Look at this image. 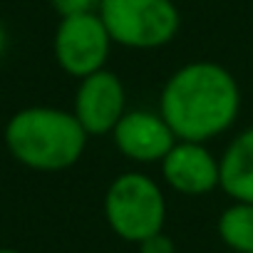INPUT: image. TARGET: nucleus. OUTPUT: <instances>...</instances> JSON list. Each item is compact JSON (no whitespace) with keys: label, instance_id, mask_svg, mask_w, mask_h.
Instances as JSON below:
<instances>
[{"label":"nucleus","instance_id":"obj_1","mask_svg":"<svg viewBox=\"0 0 253 253\" xmlns=\"http://www.w3.org/2000/svg\"><path fill=\"white\" fill-rule=\"evenodd\" d=\"M159 114L176 139L209 144L236 124L241 114V87L223 65L194 60L174 70L164 82Z\"/></svg>","mask_w":253,"mask_h":253},{"label":"nucleus","instance_id":"obj_11","mask_svg":"<svg viewBox=\"0 0 253 253\" xmlns=\"http://www.w3.org/2000/svg\"><path fill=\"white\" fill-rule=\"evenodd\" d=\"M52 8L60 18H72V15H87L99 10V0H52Z\"/></svg>","mask_w":253,"mask_h":253},{"label":"nucleus","instance_id":"obj_10","mask_svg":"<svg viewBox=\"0 0 253 253\" xmlns=\"http://www.w3.org/2000/svg\"><path fill=\"white\" fill-rule=\"evenodd\" d=\"M221 243L233 253H253V204L231 201L216 223Z\"/></svg>","mask_w":253,"mask_h":253},{"label":"nucleus","instance_id":"obj_9","mask_svg":"<svg viewBox=\"0 0 253 253\" xmlns=\"http://www.w3.org/2000/svg\"><path fill=\"white\" fill-rule=\"evenodd\" d=\"M218 189L231 201L253 204V126L238 132L218 157Z\"/></svg>","mask_w":253,"mask_h":253},{"label":"nucleus","instance_id":"obj_14","mask_svg":"<svg viewBox=\"0 0 253 253\" xmlns=\"http://www.w3.org/2000/svg\"><path fill=\"white\" fill-rule=\"evenodd\" d=\"M0 253H23V251H18V248H0Z\"/></svg>","mask_w":253,"mask_h":253},{"label":"nucleus","instance_id":"obj_13","mask_svg":"<svg viewBox=\"0 0 253 253\" xmlns=\"http://www.w3.org/2000/svg\"><path fill=\"white\" fill-rule=\"evenodd\" d=\"M5 50H8V30H5L3 23H0V57L5 55Z\"/></svg>","mask_w":253,"mask_h":253},{"label":"nucleus","instance_id":"obj_3","mask_svg":"<svg viewBox=\"0 0 253 253\" xmlns=\"http://www.w3.org/2000/svg\"><path fill=\"white\" fill-rule=\"evenodd\" d=\"M109 231L126 241L139 243L167 223V196L159 181L144 171H124L112 179L102 201Z\"/></svg>","mask_w":253,"mask_h":253},{"label":"nucleus","instance_id":"obj_7","mask_svg":"<svg viewBox=\"0 0 253 253\" xmlns=\"http://www.w3.org/2000/svg\"><path fill=\"white\" fill-rule=\"evenodd\" d=\"M117 152L134 164H159L176 144L167 119L152 109H126L112 129Z\"/></svg>","mask_w":253,"mask_h":253},{"label":"nucleus","instance_id":"obj_4","mask_svg":"<svg viewBox=\"0 0 253 253\" xmlns=\"http://www.w3.org/2000/svg\"><path fill=\"white\" fill-rule=\"evenodd\" d=\"M97 13L112 42L126 50H159L181 28L174 0H99Z\"/></svg>","mask_w":253,"mask_h":253},{"label":"nucleus","instance_id":"obj_2","mask_svg":"<svg viewBox=\"0 0 253 253\" xmlns=\"http://www.w3.org/2000/svg\"><path fill=\"white\" fill-rule=\"evenodd\" d=\"M87 132L77 117L60 107H25L5 124V147L10 157L33 171H65L87 149Z\"/></svg>","mask_w":253,"mask_h":253},{"label":"nucleus","instance_id":"obj_5","mask_svg":"<svg viewBox=\"0 0 253 253\" xmlns=\"http://www.w3.org/2000/svg\"><path fill=\"white\" fill-rule=\"evenodd\" d=\"M112 38L99 18V13L60 18L52 38V52L60 70L75 80L94 75L107 67L112 52Z\"/></svg>","mask_w":253,"mask_h":253},{"label":"nucleus","instance_id":"obj_12","mask_svg":"<svg viewBox=\"0 0 253 253\" xmlns=\"http://www.w3.org/2000/svg\"><path fill=\"white\" fill-rule=\"evenodd\" d=\"M137 253H176V246L164 231H159V233L139 241L137 243Z\"/></svg>","mask_w":253,"mask_h":253},{"label":"nucleus","instance_id":"obj_8","mask_svg":"<svg viewBox=\"0 0 253 253\" xmlns=\"http://www.w3.org/2000/svg\"><path fill=\"white\" fill-rule=\"evenodd\" d=\"M159 169L164 184L181 196H206L218 189L221 179L218 157L201 142L176 139V144L159 162Z\"/></svg>","mask_w":253,"mask_h":253},{"label":"nucleus","instance_id":"obj_6","mask_svg":"<svg viewBox=\"0 0 253 253\" xmlns=\"http://www.w3.org/2000/svg\"><path fill=\"white\" fill-rule=\"evenodd\" d=\"M126 112V89L117 72L107 67L80 80L72 99V114L89 137L112 134Z\"/></svg>","mask_w":253,"mask_h":253}]
</instances>
